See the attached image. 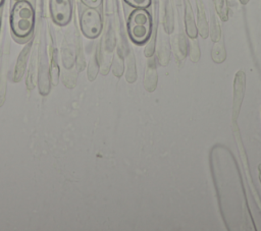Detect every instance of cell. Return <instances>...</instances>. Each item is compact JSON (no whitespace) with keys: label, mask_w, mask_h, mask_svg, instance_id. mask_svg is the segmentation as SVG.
I'll list each match as a JSON object with an SVG mask.
<instances>
[{"label":"cell","mask_w":261,"mask_h":231,"mask_svg":"<svg viewBox=\"0 0 261 231\" xmlns=\"http://www.w3.org/2000/svg\"><path fill=\"white\" fill-rule=\"evenodd\" d=\"M134 8H147L151 4V0H123Z\"/></svg>","instance_id":"obj_7"},{"label":"cell","mask_w":261,"mask_h":231,"mask_svg":"<svg viewBox=\"0 0 261 231\" xmlns=\"http://www.w3.org/2000/svg\"><path fill=\"white\" fill-rule=\"evenodd\" d=\"M215 5H216L217 11H218L220 17L223 20H226L227 19V8H226L225 0H215Z\"/></svg>","instance_id":"obj_6"},{"label":"cell","mask_w":261,"mask_h":231,"mask_svg":"<svg viewBox=\"0 0 261 231\" xmlns=\"http://www.w3.org/2000/svg\"><path fill=\"white\" fill-rule=\"evenodd\" d=\"M10 30L19 40L28 39L35 27V9L28 0L15 1L10 11Z\"/></svg>","instance_id":"obj_1"},{"label":"cell","mask_w":261,"mask_h":231,"mask_svg":"<svg viewBox=\"0 0 261 231\" xmlns=\"http://www.w3.org/2000/svg\"><path fill=\"white\" fill-rule=\"evenodd\" d=\"M86 7L99 8L102 5L103 0H80Z\"/></svg>","instance_id":"obj_8"},{"label":"cell","mask_w":261,"mask_h":231,"mask_svg":"<svg viewBox=\"0 0 261 231\" xmlns=\"http://www.w3.org/2000/svg\"><path fill=\"white\" fill-rule=\"evenodd\" d=\"M15 1H19V0H15Z\"/></svg>","instance_id":"obj_11"},{"label":"cell","mask_w":261,"mask_h":231,"mask_svg":"<svg viewBox=\"0 0 261 231\" xmlns=\"http://www.w3.org/2000/svg\"><path fill=\"white\" fill-rule=\"evenodd\" d=\"M127 34L129 39L138 45L146 43L152 33V17L146 8H135L128 15Z\"/></svg>","instance_id":"obj_2"},{"label":"cell","mask_w":261,"mask_h":231,"mask_svg":"<svg viewBox=\"0 0 261 231\" xmlns=\"http://www.w3.org/2000/svg\"><path fill=\"white\" fill-rule=\"evenodd\" d=\"M49 12L54 23L60 26L68 24L72 17V4L70 0H50Z\"/></svg>","instance_id":"obj_4"},{"label":"cell","mask_w":261,"mask_h":231,"mask_svg":"<svg viewBox=\"0 0 261 231\" xmlns=\"http://www.w3.org/2000/svg\"><path fill=\"white\" fill-rule=\"evenodd\" d=\"M0 27H1V20H0Z\"/></svg>","instance_id":"obj_10"},{"label":"cell","mask_w":261,"mask_h":231,"mask_svg":"<svg viewBox=\"0 0 261 231\" xmlns=\"http://www.w3.org/2000/svg\"><path fill=\"white\" fill-rule=\"evenodd\" d=\"M80 28L88 39H96L102 32L103 21L97 8L87 7L80 15Z\"/></svg>","instance_id":"obj_3"},{"label":"cell","mask_w":261,"mask_h":231,"mask_svg":"<svg viewBox=\"0 0 261 231\" xmlns=\"http://www.w3.org/2000/svg\"><path fill=\"white\" fill-rule=\"evenodd\" d=\"M3 2H4V0H0V6L3 4Z\"/></svg>","instance_id":"obj_9"},{"label":"cell","mask_w":261,"mask_h":231,"mask_svg":"<svg viewBox=\"0 0 261 231\" xmlns=\"http://www.w3.org/2000/svg\"><path fill=\"white\" fill-rule=\"evenodd\" d=\"M186 26H187V33L191 38H196L197 36V30L193 20V16L189 10V7L187 8L186 12Z\"/></svg>","instance_id":"obj_5"}]
</instances>
